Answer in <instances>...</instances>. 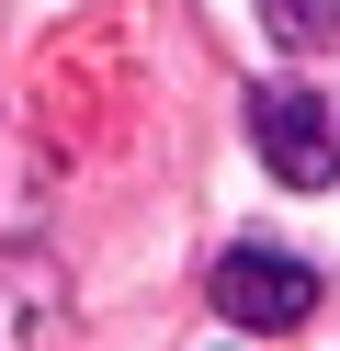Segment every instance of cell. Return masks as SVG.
I'll return each mask as SVG.
<instances>
[{
	"label": "cell",
	"instance_id": "obj_2",
	"mask_svg": "<svg viewBox=\"0 0 340 351\" xmlns=\"http://www.w3.org/2000/svg\"><path fill=\"white\" fill-rule=\"evenodd\" d=\"M216 306H227V328H295L317 306V272L295 250H261V238H249V250L216 261Z\"/></svg>",
	"mask_w": 340,
	"mask_h": 351
},
{
	"label": "cell",
	"instance_id": "obj_1",
	"mask_svg": "<svg viewBox=\"0 0 340 351\" xmlns=\"http://www.w3.org/2000/svg\"><path fill=\"white\" fill-rule=\"evenodd\" d=\"M249 136H261L272 182H295V193L340 182V102H329V91H306V80H272V91L249 102Z\"/></svg>",
	"mask_w": 340,
	"mask_h": 351
},
{
	"label": "cell",
	"instance_id": "obj_3",
	"mask_svg": "<svg viewBox=\"0 0 340 351\" xmlns=\"http://www.w3.org/2000/svg\"><path fill=\"white\" fill-rule=\"evenodd\" d=\"M272 46H340V0H261Z\"/></svg>",
	"mask_w": 340,
	"mask_h": 351
}]
</instances>
